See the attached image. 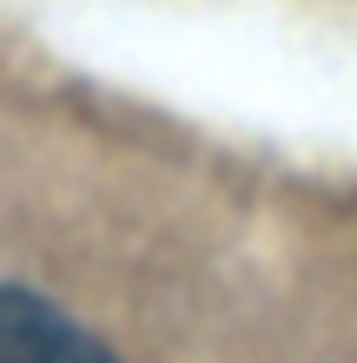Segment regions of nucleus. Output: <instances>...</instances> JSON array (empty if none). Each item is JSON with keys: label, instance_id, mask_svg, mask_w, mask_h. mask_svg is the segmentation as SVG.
Wrapping results in <instances>:
<instances>
[{"label": "nucleus", "instance_id": "obj_1", "mask_svg": "<svg viewBox=\"0 0 357 363\" xmlns=\"http://www.w3.org/2000/svg\"><path fill=\"white\" fill-rule=\"evenodd\" d=\"M0 363H113V357L47 297L0 284Z\"/></svg>", "mask_w": 357, "mask_h": 363}]
</instances>
